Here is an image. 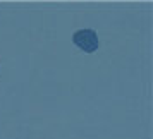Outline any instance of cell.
Masks as SVG:
<instances>
[{
	"instance_id": "6da1fadb",
	"label": "cell",
	"mask_w": 153,
	"mask_h": 139,
	"mask_svg": "<svg viewBox=\"0 0 153 139\" xmlns=\"http://www.w3.org/2000/svg\"><path fill=\"white\" fill-rule=\"evenodd\" d=\"M72 41H74L76 47H79L86 53H93L100 47L98 36L93 29H79V31H76L72 35Z\"/></svg>"
}]
</instances>
